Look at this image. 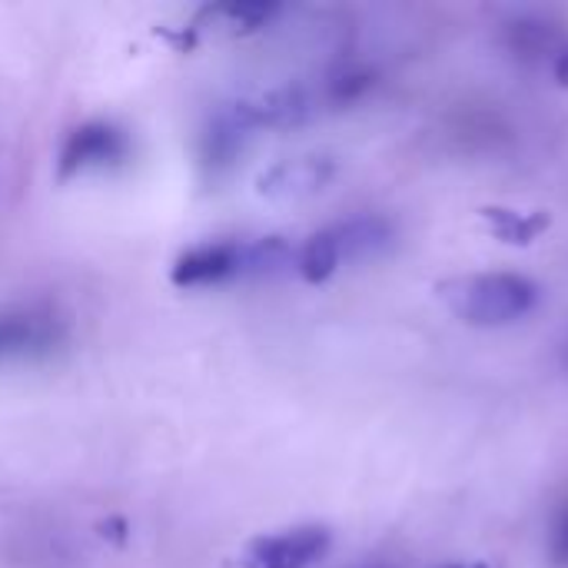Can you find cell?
Returning a JSON list of instances; mask_svg holds the SVG:
<instances>
[{
    "mask_svg": "<svg viewBox=\"0 0 568 568\" xmlns=\"http://www.w3.org/2000/svg\"><path fill=\"white\" fill-rule=\"evenodd\" d=\"M436 293L456 320L469 326H483V329L509 326L529 316L539 303V286L519 273L456 276V280H446Z\"/></svg>",
    "mask_w": 568,
    "mask_h": 568,
    "instance_id": "obj_1",
    "label": "cell"
},
{
    "mask_svg": "<svg viewBox=\"0 0 568 568\" xmlns=\"http://www.w3.org/2000/svg\"><path fill=\"white\" fill-rule=\"evenodd\" d=\"M393 243V223L386 216H353L313 233L296 253V270L306 283H326L343 263L369 260Z\"/></svg>",
    "mask_w": 568,
    "mask_h": 568,
    "instance_id": "obj_2",
    "label": "cell"
},
{
    "mask_svg": "<svg viewBox=\"0 0 568 568\" xmlns=\"http://www.w3.org/2000/svg\"><path fill=\"white\" fill-rule=\"evenodd\" d=\"M133 156V140L123 126L110 120H90L67 133L60 146V173L80 176V173H103L116 170Z\"/></svg>",
    "mask_w": 568,
    "mask_h": 568,
    "instance_id": "obj_3",
    "label": "cell"
},
{
    "mask_svg": "<svg viewBox=\"0 0 568 568\" xmlns=\"http://www.w3.org/2000/svg\"><path fill=\"white\" fill-rule=\"evenodd\" d=\"M63 343V323L50 310L13 306L0 310V366L43 359Z\"/></svg>",
    "mask_w": 568,
    "mask_h": 568,
    "instance_id": "obj_4",
    "label": "cell"
},
{
    "mask_svg": "<svg viewBox=\"0 0 568 568\" xmlns=\"http://www.w3.org/2000/svg\"><path fill=\"white\" fill-rule=\"evenodd\" d=\"M333 546L329 529L300 526L276 536H263L246 549V568H313Z\"/></svg>",
    "mask_w": 568,
    "mask_h": 568,
    "instance_id": "obj_5",
    "label": "cell"
},
{
    "mask_svg": "<svg viewBox=\"0 0 568 568\" xmlns=\"http://www.w3.org/2000/svg\"><path fill=\"white\" fill-rule=\"evenodd\" d=\"M333 173L336 166L326 156H296V160L276 163L260 183H263V193L290 200V196H306V193L323 190Z\"/></svg>",
    "mask_w": 568,
    "mask_h": 568,
    "instance_id": "obj_6",
    "label": "cell"
},
{
    "mask_svg": "<svg viewBox=\"0 0 568 568\" xmlns=\"http://www.w3.org/2000/svg\"><path fill=\"white\" fill-rule=\"evenodd\" d=\"M486 220L496 230V236H503L506 243H532L549 226L542 213H516V210H499V206L486 210Z\"/></svg>",
    "mask_w": 568,
    "mask_h": 568,
    "instance_id": "obj_7",
    "label": "cell"
},
{
    "mask_svg": "<svg viewBox=\"0 0 568 568\" xmlns=\"http://www.w3.org/2000/svg\"><path fill=\"white\" fill-rule=\"evenodd\" d=\"M549 559L556 568H568V486L556 496L549 516Z\"/></svg>",
    "mask_w": 568,
    "mask_h": 568,
    "instance_id": "obj_8",
    "label": "cell"
},
{
    "mask_svg": "<svg viewBox=\"0 0 568 568\" xmlns=\"http://www.w3.org/2000/svg\"><path fill=\"white\" fill-rule=\"evenodd\" d=\"M220 13L236 30H256V27H263L276 13V7H263V3H243V7H236L233 3V7H220Z\"/></svg>",
    "mask_w": 568,
    "mask_h": 568,
    "instance_id": "obj_9",
    "label": "cell"
},
{
    "mask_svg": "<svg viewBox=\"0 0 568 568\" xmlns=\"http://www.w3.org/2000/svg\"><path fill=\"white\" fill-rule=\"evenodd\" d=\"M552 73H556V80L568 87V47H562L559 53H556V63H552Z\"/></svg>",
    "mask_w": 568,
    "mask_h": 568,
    "instance_id": "obj_10",
    "label": "cell"
},
{
    "mask_svg": "<svg viewBox=\"0 0 568 568\" xmlns=\"http://www.w3.org/2000/svg\"><path fill=\"white\" fill-rule=\"evenodd\" d=\"M446 568H483V566H446Z\"/></svg>",
    "mask_w": 568,
    "mask_h": 568,
    "instance_id": "obj_11",
    "label": "cell"
},
{
    "mask_svg": "<svg viewBox=\"0 0 568 568\" xmlns=\"http://www.w3.org/2000/svg\"><path fill=\"white\" fill-rule=\"evenodd\" d=\"M363 568H386V566H363Z\"/></svg>",
    "mask_w": 568,
    "mask_h": 568,
    "instance_id": "obj_12",
    "label": "cell"
}]
</instances>
